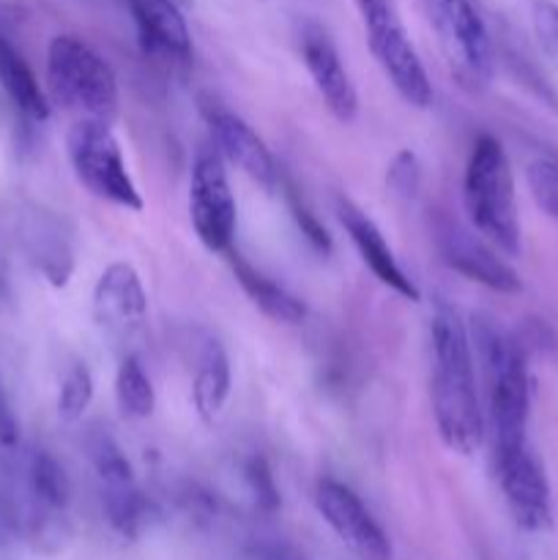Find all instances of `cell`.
Returning a JSON list of instances; mask_svg holds the SVG:
<instances>
[{
	"label": "cell",
	"mask_w": 558,
	"mask_h": 560,
	"mask_svg": "<svg viewBox=\"0 0 558 560\" xmlns=\"http://www.w3.org/2000/svg\"><path fill=\"white\" fill-rule=\"evenodd\" d=\"M432 416L449 452L468 457L485 441L470 337L457 312L446 304L438 306L432 317Z\"/></svg>",
	"instance_id": "obj_1"
},
{
	"label": "cell",
	"mask_w": 558,
	"mask_h": 560,
	"mask_svg": "<svg viewBox=\"0 0 558 560\" xmlns=\"http://www.w3.org/2000/svg\"><path fill=\"white\" fill-rule=\"evenodd\" d=\"M474 345L487 375L496 446L525 443L528 441L525 432H528L531 413V377L523 345L487 315H474Z\"/></svg>",
	"instance_id": "obj_2"
},
{
	"label": "cell",
	"mask_w": 558,
	"mask_h": 560,
	"mask_svg": "<svg viewBox=\"0 0 558 560\" xmlns=\"http://www.w3.org/2000/svg\"><path fill=\"white\" fill-rule=\"evenodd\" d=\"M463 202L470 224L485 241L509 257L520 255V217L514 175L507 151L490 135L474 142L463 180Z\"/></svg>",
	"instance_id": "obj_3"
},
{
	"label": "cell",
	"mask_w": 558,
	"mask_h": 560,
	"mask_svg": "<svg viewBox=\"0 0 558 560\" xmlns=\"http://www.w3.org/2000/svg\"><path fill=\"white\" fill-rule=\"evenodd\" d=\"M47 91L55 104L82 118L113 120L118 115L115 71L91 44L77 36H55L47 49Z\"/></svg>",
	"instance_id": "obj_4"
},
{
	"label": "cell",
	"mask_w": 558,
	"mask_h": 560,
	"mask_svg": "<svg viewBox=\"0 0 558 560\" xmlns=\"http://www.w3.org/2000/svg\"><path fill=\"white\" fill-rule=\"evenodd\" d=\"M66 153L77 180L98 200L126 211H142V195L126 167L118 137L107 120L82 118L66 135Z\"/></svg>",
	"instance_id": "obj_5"
},
{
	"label": "cell",
	"mask_w": 558,
	"mask_h": 560,
	"mask_svg": "<svg viewBox=\"0 0 558 560\" xmlns=\"http://www.w3.org/2000/svg\"><path fill=\"white\" fill-rule=\"evenodd\" d=\"M356 5H359L372 55L394 91L399 93V98L408 102L410 107H430L432 82L397 9H394V0H356Z\"/></svg>",
	"instance_id": "obj_6"
},
{
	"label": "cell",
	"mask_w": 558,
	"mask_h": 560,
	"mask_svg": "<svg viewBox=\"0 0 558 560\" xmlns=\"http://www.w3.org/2000/svg\"><path fill=\"white\" fill-rule=\"evenodd\" d=\"M189 219L206 249L228 255L235 235V200L224 159L217 148H200L189 178Z\"/></svg>",
	"instance_id": "obj_7"
},
{
	"label": "cell",
	"mask_w": 558,
	"mask_h": 560,
	"mask_svg": "<svg viewBox=\"0 0 558 560\" xmlns=\"http://www.w3.org/2000/svg\"><path fill=\"white\" fill-rule=\"evenodd\" d=\"M498 485L514 523L528 534H547L553 528L550 485L528 441L514 446H496L492 454Z\"/></svg>",
	"instance_id": "obj_8"
},
{
	"label": "cell",
	"mask_w": 558,
	"mask_h": 560,
	"mask_svg": "<svg viewBox=\"0 0 558 560\" xmlns=\"http://www.w3.org/2000/svg\"><path fill=\"white\" fill-rule=\"evenodd\" d=\"M438 33L449 60L457 66L460 77L485 82L492 74V44L479 11L470 0H430Z\"/></svg>",
	"instance_id": "obj_9"
},
{
	"label": "cell",
	"mask_w": 558,
	"mask_h": 560,
	"mask_svg": "<svg viewBox=\"0 0 558 560\" xmlns=\"http://www.w3.org/2000/svg\"><path fill=\"white\" fill-rule=\"evenodd\" d=\"M315 506L328 528L339 536L345 547L364 560H392V541L375 523L361 498L350 487L334 479H323L315 490Z\"/></svg>",
	"instance_id": "obj_10"
},
{
	"label": "cell",
	"mask_w": 558,
	"mask_h": 560,
	"mask_svg": "<svg viewBox=\"0 0 558 560\" xmlns=\"http://www.w3.org/2000/svg\"><path fill=\"white\" fill-rule=\"evenodd\" d=\"M438 249H441L443 262L452 271L481 284V288L503 295H514L523 290L518 271L498 257L496 246L481 235L460 228V224H443L441 233H438Z\"/></svg>",
	"instance_id": "obj_11"
},
{
	"label": "cell",
	"mask_w": 558,
	"mask_h": 560,
	"mask_svg": "<svg viewBox=\"0 0 558 560\" xmlns=\"http://www.w3.org/2000/svg\"><path fill=\"white\" fill-rule=\"evenodd\" d=\"M93 317L113 337H131L148 317V293L129 262H109L93 284Z\"/></svg>",
	"instance_id": "obj_12"
},
{
	"label": "cell",
	"mask_w": 558,
	"mask_h": 560,
	"mask_svg": "<svg viewBox=\"0 0 558 560\" xmlns=\"http://www.w3.org/2000/svg\"><path fill=\"white\" fill-rule=\"evenodd\" d=\"M301 58H304L306 71H310L317 93L326 102L328 113L339 124H350L359 113V93H356L353 80H350L337 47H334V42L321 25L304 27V33H301Z\"/></svg>",
	"instance_id": "obj_13"
},
{
	"label": "cell",
	"mask_w": 558,
	"mask_h": 560,
	"mask_svg": "<svg viewBox=\"0 0 558 560\" xmlns=\"http://www.w3.org/2000/svg\"><path fill=\"white\" fill-rule=\"evenodd\" d=\"M206 118L208 126H211L219 156L224 162H230L246 178L266 186V189H274L279 184V170L271 151H268L266 142L257 137V131L244 118H239V115L224 107H213V104L206 107Z\"/></svg>",
	"instance_id": "obj_14"
},
{
	"label": "cell",
	"mask_w": 558,
	"mask_h": 560,
	"mask_svg": "<svg viewBox=\"0 0 558 560\" xmlns=\"http://www.w3.org/2000/svg\"><path fill=\"white\" fill-rule=\"evenodd\" d=\"M137 27V42L148 58L170 66L191 60V36L184 9L173 0H126Z\"/></svg>",
	"instance_id": "obj_15"
},
{
	"label": "cell",
	"mask_w": 558,
	"mask_h": 560,
	"mask_svg": "<svg viewBox=\"0 0 558 560\" xmlns=\"http://www.w3.org/2000/svg\"><path fill=\"white\" fill-rule=\"evenodd\" d=\"M337 211H339V222H342L345 233L350 235L353 246L359 249L361 260L364 266L375 273V279L381 284H386L388 290H394L397 295L408 301H419L421 293L419 288L414 284V279L399 268L397 257H394L392 246L386 244L383 238L381 228L367 217L361 208H356L350 200H339L337 202Z\"/></svg>",
	"instance_id": "obj_16"
},
{
	"label": "cell",
	"mask_w": 558,
	"mask_h": 560,
	"mask_svg": "<svg viewBox=\"0 0 558 560\" xmlns=\"http://www.w3.org/2000/svg\"><path fill=\"white\" fill-rule=\"evenodd\" d=\"M230 268L235 273V282L241 284L246 295H249L252 304L263 312L266 317H271L274 323H284V326H295L306 317V306L295 299L290 290H284L282 284H277L274 279H268L266 273L257 271L255 266L244 260L241 255H235L233 249L228 252Z\"/></svg>",
	"instance_id": "obj_17"
},
{
	"label": "cell",
	"mask_w": 558,
	"mask_h": 560,
	"mask_svg": "<svg viewBox=\"0 0 558 560\" xmlns=\"http://www.w3.org/2000/svg\"><path fill=\"white\" fill-rule=\"evenodd\" d=\"M230 397V359L217 339L202 342L200 355H197L195 383H191V402H195L197 416L211 424L222 413L224 402Z\"/></svg>",
	"instance_id": "obj_18"
},
{
	"label": "cell",
	"mask_w": 558,
	"mask_h": 560,
	"mask_svg": "<svg viewBox=\"0 0 558 560\" xmlns=\"http://www.w3.org/2000/svg\"><path fill=\"white\" fill-rule=\"evenodd\" d=\"M0 85H3V91L9 93V98L22 115L38 120V124L49 118L47 93L42 91L27 60L16 52L14 44L5 36H0Z\"/></svg>",
	"instance_id": "obj_19"
},
{
	"label": "cell",
	"mask_w": 558,
	"mask_h": 560,
	"mask_svg": "<svg viewBox=\"0 0 558 560\" xmlns=\"http://www.w3.org/2000/svg\"><path fill=\"white\" fill-rule=\"evenodd\" d=\"M25 241L33 266L42 271V277L55 288H66L71 271H74V257H71V246L66 244L58 224L53 219H38L33 228H27Z\"/></svg>",
	"instance_id": "obj_20"
},
{
	"label": "cell",
	"mask_w": 558,
	"mask_h": 560,
	"mask_svg": "<svg viewBox=\"0 0 558 560\" xmlns=\"http://www.w3.org/2000/svg\"><path fill=\"white\" fill-rule=\"evenodd\" d=\"M104 514H107L109 525L120 536L137 539L151 525V517L156 514V509H153V503L131 481V485L107 487V492H104Z\"/></svg>",
	"instance_id": "obj_21"
},
{
	"label": "cell",
	"mask_w": 558,
	"mask_h": 560,
	"mask_svg": "<svg viewBox=\"0 0 558 560\" xmlns=\"http://www.w3.org/2000/svg\"><path fill=\"white\" fill-rule=\"evenodd\" d=\"M115 402L129 419H148L156 410V392L135 355H126L115 375Z\"/></svg>",
	"instance_id": "obj_22"
},
{
	"label": "cell",
	"mask_w": 558,
	"mask_h": 560,
	"mask_svg": "<svg viewBox=\"0 0 558 560\" xmlns=\"http://www.w3.org/2000/svg\"><path fill=\"white\" fill-rule=\"evenodd\" d=\"M31 490L44 509H55V512L66 509L71 498V485L63 465L53 454L38 452L31 459Z\"/></svg>",
	"instance_id": "obj_23"
},
{
	"label": "cell",
	"mask_w": 558,
	"mask_h": 560,
	"mask_svg": "<svg viewBox=\"0 0 558 560\" xmlns=\"http://www.w3.org/2000/svg\"><path fill=\"white\" fill-rule=\"evenodd\" d=\"M88 457H91L93 468H96L104 487H120L135 481L131 463L120 452L118 443L107 435V430H93V435L88 438Z\"/></svg>",
	"instance_id": "obj_24"
},
{
	"label": "cell",
	"mask_w": 558,
	"mask_h": 560,
	"mask_svg": "<svg viewBox=\"0 0 558 560\" xmlns=\"http://www.w3.org/2000/svg\"><path fill=\"white\" fill-rule=\"evenodd\" d=\"M93 402V375L85 364H74L66 372L63 383L58 392V416L63 421L82 419Z\"/></svg>",
	"instance_id": "obj_25"
},
{
	"label": "cell",
	"mask_w": 558,
	"mask_h": 560,
	"mask_svg": "<svg viewBox=\"0 0 558 560\" xmlns=\"http://www.w3.org/2000/svg\"><path fill=\"white\" fill-rule=\"evenodd\" d=\"M531 197L547 217L558 219V159H536L525 170Z\"/></svg>",
	"instance_id": "obj_26"
},
{
	"label": "cell",
	"mask_w": 558,
	"mask_h": 560,
	"mask_svg": "<svg viewBox=\"0 0 558 560\" xmlns=\"http://www.w3.org/2000/svg\"><path fill=\"white\" fill-rule=\"evenodd\" d=\"M244 481H246V487H249L252 498H255L257 509H263V512L271 514L282 506V495H279V487H277V481H274L271 465H268L266 457L255 454V457L246 459Z\"/></svg>",
	"instance_id": "obj_27"
},
{
	"label": "cell",
	"mask_w": 558,
	"mask_h": 560,
	"mask_svg": "<svg viewBox=\"0 0 558 560\" xmlns=\"http://www.w3.org/2000/svg\"><path fill=\"white\" fill-rule=\"evenodd\" d=\"M284 200H288L290 217H293L295 228H299L301 235L310 241L312 249L321 252V255H328V252H332V235H328V230L317 222V217L310 211L304 197H301L293 186H284Z\"/></svg>",
	"instance_id": "obj_28"
},
{
	"label": "cell",
	"mask_w": 558,
	"mask_h": 560,
	"mask_svg": "<svg viewBox=\"0 0 558 560\" xmlns=\"http://www.w3.org/2000/svg\"><path fill=\"white\" fill-rule=\"evenodd\" d=\"M388 186L394 189V195L399 197H416V191H419V184H421V167H419V159H416L414 151H399L397 156H394L392 167H388V175H386Z\"/></svg>",
	"instance_id": "obj_29"
},
{
	"label": "cell",
	"mask_w": 558,
	"mask_h": 560,
	"mask_svg": "<svg viewBox=\"0 0 558 560\" xmlns=\"http://www.w3.org/2000/svg\"><path fill=\"white\" fill-rule=\"evenodd\" d=\"M534 31L542 47L550 55H558V5L550 0H539L534 5Z\"/></svg>",
	"instance_id": "obj_30"
},
{
	"label": "cell",
	"mask_w": 558,
	"mask_h": 560,
	"mask_svg": "<svg viewBox=\"0 0 558 560\" xmlns=\"http://www.w3.org/2000/svg\"><path fill=\"white\" fill-rule=\"evenodd\" d=\"M16 443H20V421H16L9 394H5L3 383H0V446L14 448Z\"/></svg>",
	"instance_id": "obj_31"
},
{
	"label": "cell",
	"mask_w": 558,
	"mask_h": 560,
	"mask_svg": "<svg viewBox=\"0 0 558 560\" xmlns=\"http://www.w3.org/2000/svg\"><path fill=\"white\" fill-rule=\"evenodd\" d=\"M255 560H306V558L288 545H266L257 550Z\"/></svg>",
	"instance_id": "obj_32"
},
{
	"label": "cell",
	"mask_w": 558,
	"mask_h": 560,
	"mask_svg": "<svg viewBox=\"0 0 558 560\" xmlns=\"http://www.w3.org/2000/svg\"><path fill=\"white\" fill-rule=\"evenodd\" d=\"M173 3H175V5H181V9H189L191 0H173Z\"/></svg>",
	"instance_id": "obj_33"
}]
</instances>
